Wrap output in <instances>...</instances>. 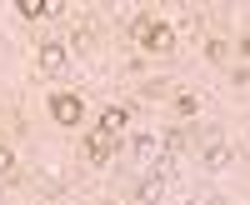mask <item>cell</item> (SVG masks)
Here are the masks:
<instances>
[{"mask_svg": "<svg viewBox=\"0 0 250 205\" xmlns=\"http://www.w3.org/2000/svg\"><path fill=\"white\" fill-rule=\"evenodd\" d=\"M135 40H140L150 55H170V50H175V30L165 25V20H135Z\"/></svg>", "mask_w": 250, "mask_h": 205, "instance_id": "cell-1", "label": "cell"}, {"mask_svg": "<svg viewBox=\"0 0 250 205\" xmlns=\"http://www.w3.org/2000/svg\"><path fill=\"white\" fill-rule=\"evenodd\" d=\"M50 115H55V125H80L85 120V100L60 90V95H50Z\"/></svg>", "mask_w": 250, "mask_h": 205, "instance_id": "cell-2", "label": "cell"}, {"mask_svg": "<svg viewBox=\"0 0 250 205\" xmlns=\"http://www.w3.org/2000/svg\"><path fill=\"white\" fill-rule=\"evenodd\" d=\"M130 155L140 160V165H160V160H165V135H155V130H140V135L130 140Z\"/></svg>", "mask_w": 250, "mask_h": 205, "instance_id": "cell-3", "label": "cell"}, {"mask_svg": "<svg viewBox=\"0 0 250 205\" xmlns=\"http://www.w3.org/2000/svg\"><path fill=\"white\" fill-rule=\"evenodd\" d=\"M40 70H45V75H70V55H65V45L45 40V45H40Z\"/></svg>", "mask_w": 250, "mask_h": 205, "instance_id": "cell-4", "label": "cell"}, {"mask_svg": "<svg viewBox=\"0 0 250 205\" xmlns=\"http://www.w3.org/2000/svg\"><path fill=\"white\" fill-rule=\"evenodd\" d=\"M110 155H115V135H105V130L85 135V160H90V165H105Z\"/></svg>", "mask_w": 250, "mask_h": 205, "instance_id": "cell-5", "label": "cell"}, {"mask_svg": "<svg viewBox=\"0 0 250 205\" xmlns=\"http://www.w3.org/2000/svg\"><path fill=\"white\" fill-rule=\"evenodd\" d=\"M135 195H140L145 205H160L165 195H170V180H165V170H155V175H145V180H140V190H135Z\"/></svg>", "mask_w": 250, "mask_h": 205, "instance_id": "cell-6", "label": "cell"}, {"mask_svg": "<svg viewBox=\"0 0 250 205\" xmlns=\"http://www.w3.org/2000/svg\"><path fill=\"white\" fill-rule=\"evenodd\" d=\"M230 165H235V145L210 140V145H205V170H230Z\"/></svg>", "mask_w": 250, "mask_h": 205, "instance_id": "cell-7", "label": "cell"}, {"mask_svg": "<svg viewBox=\"0 0 250 205\" xmlns=\"http://www.w3.org/2000/svg\"><path fill=\"white\" fill-rule=\"evenodd\" d=\"M125 125H130V110H120V105H110L105 115H100V130H105V135H120Z\"/></svg>", "mask_w": 250, "mask_h": 205, "instance_id": "cell-8", "label": "cell"}, {"mask_svg": "<svg viewBox=\"0 0 250 205\" xmlns=\"http://www.w3.org/2000/svg\"><path fill=\"white\" fill-rule=\"evenodd\" d=\"M20 15L25 20H45V15H55V5L50 0H20Z\"/></svg>", "mask_w": 250, "mask_h": 205, "instance_id": "cell-9", "label": "cell"}, {"mask_svg": "<svg viewBox=\"0 0 250 205\" xmlns=\"http://www.w3.org/2000/svg\"><path fill=\"white\" fill-rule=\"evenodd\" d=\"M175 110H180V115H200V110H205V100L185 90V95H175Z\"/></svg>", "mask_w": 250, "mask_h": 205, "instance_id": "cell-10", "label": "cell"}, {"mask_svg": "<svg viewBox=\"0 0 250 205\" xmlns=\"http://www.w3.org/2000/svg\"><path fill=\"white\" fill-rule=\"evenodd\" d=\"M10 165H15V155H10V150H5V145H0V175H5V170H10Z\"/></svg>", "mask_w": 250, "mask_h": 205, "instance_id": "cell-11", "label": "cell"}, {"mask_svg": "<svg viewBox=\"0 0 250 205\" xmlns=\"http://www.w3.org/2000/svg\"><path fill=\"white\" fill-rule=\"evenodd\" d=\"M205 205H225V200H205Z\"/></svg>", "mask_w": 250, "mask_h": 205, "instance_id": "cell-12", "label": "cell"}]
</instances>
